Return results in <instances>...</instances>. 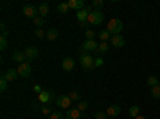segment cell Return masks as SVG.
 Here are the masks:
<instances>
[{
	"label": "cell",
	"mask_w": 160,
	"mask_h": 119,
	"mask_svg": "<svg viewBox=\"0 0 160 119\" xmlns=\"http://www.w3.org/2000/svg\"><path fill=\"white\" fill-rule=\"evenodd\" d=\"M106 31H109L111 35H117L123 31V23L117 19V18H112L109 23H108V28H106Z\"/></svg>",
	"instance_id": "1"
},
{
	"label": "cell",
	"mask_w": 160,
	"mask_h": 119,
	"mask_svg": "<svg viewBox=\"0 0 160 119\" xmlns=\"http://www.w3.org/2000/svg\"><path fill=\"white\" fill-rule=\"evenodd\" d=\"M104 21V15L101 13V10H93V13L88 16V24L91 26H99Z\"/></svg>",
	"instance_id": "2"
},
{
	"label": "cell",
	"mask_w": 160,
	"mask_h": 119,
	"mask_svg": "<svg viewBox=\"0 0 160 119\" xmlns=\"http://www.w3.org/2000/svg\"><path fill=\"white\" fill-rule=\"evenodd\" d=\"M80 64L83 66V69H91V68H95V60L88 53H82L80 55Z\"/></svg>",
	"instance_id": "3"
},
{
	"label": "cell",
	"mask_w": 160,
	"mask_h": 119,
	"mask_svg": "<svg viewBox=\"0 0 160 119\" xmlns=\"http://www.w3.org/2000/svg\"><path fill=\"white\" fill-rule=\"evenodd\" d=\"M31 73H32V66H31V63H29V61L21 63V64L18 66V74H19L21 77H29V76H31Z\"/></svg>",
	"instance_id": "4"
},
{
	"label": "cell",
	"mask_w": 160,
	"mask_h": 119,
	"mask_svg": "<svg viewBox=\"0 0 160 119\" xmlns=\"http://www.w3.org/2000/svg\"><path fill=\"white\" fill-rule=\"evenodd\" d=\"M93 13V10H91V7L90 5H87L83 10H80V11H77V19H78V23H85V21H88V16Z\"/></svg>",
	"instance_id": "5"
},
{
	"label": "cell",
	"mask_w": 160,
	"mask_h": 119,
	"mask_svg": "<svg viewBox=\"0 0 160 119\" xmlns=\"http://www.w3.org/2000/svg\"><path fill=\"white\" fill-rule=\"evenodd\" d=\"M71 98H69V95H61V97H58L56 98V105L59 108H62V110H71Z\"/></svg>",
	"instance_id": "6"
},
{
	"label": "cell",
	"mask_w": 160,
	"mask_h": 119,
	"mask_svg": "<svg viewBox=\"0 0 160 119\" xmlns=\"http://www.w3.org/2000/svg\"><path fill=\"white\" fill-rule=\"evenodd\" d=\"M22 13H24V16L26 18H37V13H38V7H35V5H26L24 7V10H22Z\"/></svg>",
	"instance_id": "7"
},
{
	"label": "cell",
	"mask_w": 160,
	"mask_h": 119,
	"mask_svg": "<svg viewBox=\"0 0 160 119\" xmlns=\"http://www.w3.org/2000/svg\"><path fill=\"white\" fill-rule=\"evenodd\" d=\"M51 100H53V92H50V90H43L42 94H38V103H42L43 106L48 105Z\"/></svg>",
	"instance_id": "8"
},
{
	"label": "cell",
	"mask_w": 160,
	"mask_h": 119,
	"mask_svg": "<svg viewBox=\"0 0 160 119\" xmlns=\"http://www.w3.org/2000/svg\"><path fill=\"white\" fill-rule=\"evenodd\" d=\"M111 44H112V47H115V48H122V47L125 45V39L120 35V34L112 35V37H111Z\"/></svg>",
	"instance_id": "9"
},
{
	"label": "cell",
	"mask_w": 160,
	"mask_h": 119,
	"mask_svg": "<svg viewBox=\"0 0 160 119\" xmlns=\"http://www.w3.org/2000/svg\"><path fill=\"white\" fill-rule=\"evenodd\" d=\"M74 66H75L74 58H64V60L61 61V68H62L64 71H72Z\"/></svg>",
	"instance_id": "10"
},
{
	"label": "cell",
	"mask_w": 160,
	"mask_h": 119,
	"mask_svg": "<svg viewBox=\"0 0 160 119\" xmlns=\"http://www.w3.org/2000/svg\"><path fill=\"white\" fill-rule=\"evenodd\" d=\"M68 5H69V8H74V10H77V11L83 10V8L87 7L83 0H69V2H68Z\"/></svg>",
	"instance_id": "11"
},
{
	"label": "cell",
	"mask_w": 160,
	"mask_h": 119,
	"mask_svg": "<svg viewBox=\"0 0 160 119\" xmlns=\"http://www.w3.org/2000/svg\"><path fill=\"white\" fill-rule=\"evenodd\" d=\"M98 47H99V44H98L96 41H85L82 48H83L85 51H95V50H98Z\"/></svg>",
	"instance_id": "12"
},
{
	"label": "cell",
	"mask_w": 160,
	"mask_h": 119,
	"mask_svg": "<svg viewBox=\"0 0 160 119\" xmlns=\"http://www.w3.org/2000/svg\"><path fill=\"white\" fill-rule=\"evenodd\" d=\"M120 111H122V108L118 106V105H111V106L106 110V114H108L109 117H115L120 114Z\"/></svg>",
	"instance_id": "13"
},
{
	"label": "cell",
	"mask_w": 160,
	"mask_h": 119,
	"mask_svg": "<svg viewBox=\"0 0 160 119\" xmlns=\"http://www.w3.org/2000/svg\"><path fill=\"white\" fill-rule=\"evenodd\" d=\"M64 116H66V119H80L82 117V111H78L77 108H71V110H68V113Z\"/></svg>",
	"instance_id": "14"
},
{
	"label": "cell",
	"mask_w": 160,
	"mask_h": 119,
	"mask_svg": "<svg viewBox=\"0 0 160 119\" xmlns=\"http://www.w3.org/2000/svg\"><path fill=\"white\" fill-rule=\"evenodd\" d=\"M24 53H26V58H28V61L31 63V61L38 55V50H37L35 47H29V48H26V50H24Z\"/></svg>",
	"instance_id": "15"
},
{
	"label": "cell",
	"mask_w": 160,
	"mask_h": 119,
	"mask_svg": "<svg viewBox=\"0 0 160 119\" xmlns=\"http://www.w3.org/2000/svg\"><path fill=\"white\" fill-rule=\"evenodd\" d=\"M13 60H15L16 63H19V64L28 61V58H26V53H24V51H19V50L13 51Z\"/></svg>",
	"instance_id": "16"
},
{
	"label": "cell",
	"mask_w": 160,
	"mask_h": 119,
	"mask_svg": "<svg viewBox=\"0 0 160 119\" xmlns=\"http://www.w3.org/2000/svg\"><path fill=\"white\" fill-rule=\"evenodd\" d=\"M18 76H19V74H18V69H13V68H10V69L5 73V79H7L8 82H13Z\"/></svg>",
	"instance_id": "17"
},
{
	"label": "cell",
	"mask_w": 160,
	"mask_h": 119,
	"mask_svg": "<svg viewBox=\"0 0 160 119\" xmlns=\"http://www.w3.org/2000/svg\"><path fill=\"white\" fill-rule=\"evenodd\" d=\"M48 13H50V7L47 3H40L38 5V15L42 16V18H47Z\"/></svg>",
	"instance_id": "18"
},
{
	"label": "cell",
	"mask_w": 160,
	"mask_h": 119,
	"mask_svg": "<svg viewBox=\"0 0 160 119\" xmlns=\"http://www.w3.org/2000/svg\"><path fill=\"white\" fill-rule=\"evenodd\" d=\"M111 32L109 31H99V39H101V42H111Z\"/></svg>",
	"instance_id": "19"
},
{
	"label": "cell",
	"mask_w": 160,
	"mask_h": 119,
	"mask_svg": "<svg viewBox=\"0 0 160 119\" xmlns=\"http://www.w3.org/2000/svg\"><path fill=\"white\" fill-rule=\"evenodd\" d=\"M58 35H59L58 29H48V32H47V39H48V41H56Z\"/></svg>",
	"instance_id": "20"
},
{
	"label": "cell",
	"mask_w": 160,
	"mask_h": 119,
	"mask_svg": "<svg viewBox=\"0 0 160 119\" xmlns=\"http://www.w3.org/2000/svg\"><path fill=\"white\" fill-rule=\"evenodd\" d=\"M139 113H141V108L138 106V105H133V106H130V116L135 119V117H138L139 116Z\"/></svg>",
	"instance_id": "21"
},
{
	"label": "cell",
	"mask_w": 160,
	"mask_h": 119,
	"mask_svg": "<svg viewBox=\"0 0 160 119\" xmlns=\"http://www.w3.org/2000/svg\"><path fill=\"white\" fill-rule=\"evenodd\" d=\"M98 51H99L101 55H106V53L109 51V44H108V42H101L99 47H98Z\"/></svg>",
	"instance_id": "22"
},
{
	"label": "cell",
	"mask_w": 160,
	"mask_h": 119,
	"mask_svg": "<svg viewBox=\"0 0 160 119\" xmlns=\"http://www.w3.org/2000/svg\"><path fill=\"white\" fill-rule=\"evenodd\" d=\"M158 82H160V81H158L157 76H149V77H148V85H149L151 89L155 87V85H158Z\"/></svg>",
	"instance_id": "23"
},
{
	"label": "cell",
	"mask_w": 160,
	"mask_h": 119,
	"mask_svg": "<svg viewBox=\"0 0 160 119\" xmlns=\"http://www.w3.org/2000/svg\"><path fill=\"white\" fill-rule=\"evenodd\" d=\"M151 95H152V98H155V100L160 98V82H158V85H155V87L151 89Z\"/></svg>",
	"instance_id": "24"
},
{
	"label": "cell",
	"mask_w": 160,
	"mask_h": 119,
	"mask_svg": "<svg viewBox=\"0 0 160 119\" xmlns=\"http://www.w3.org/2000/svg\"><path fill=\"white\" fill-rule=\"evenodd\" d=\"M68 95H69V98H71V101H72V103H75V101H78V100H80V94H78L77 90H71Z\"/></svg>",
	"instance_id": "25"
},
{
	"label": "cell",
	"mask_w": 160,
	"mask_h": 119,
	"mask_svg": "<svg viewBox=\"0 0 160 119\" xmlns=\"http://www.w3.org/2000/svg\"><path fill=\"white\" fill-rule=\"evenodd\" d=\"M56 10L62 15V13H68V11H69V5H68V3H59V5L56 7Z\"/></svg>",
	"instance_id": "26"
},
{
	"label": "cell",
	"mask_w": 160,
	"mask_h": 119,
	"mask_svg": "<svg viewBox=\"0 0 160 119\" xmlns=\"http://www.w3.org/2000/svg\"><path fill=\"white\" fill-rule=\"evenodd\" d=\"M34 24L37 26V29H42V26H43V18H42V16L34 18Z\"/></svg>",
	"instance_id": "27"
},
{
	"label": "cell",
	"mask_w": 160,
	"mask_h": 119,
	"mask_svg": "<svg viewBox=\"0 0 160 119\" xmlns=\"http://www.w3.org/2000/svg\"><path fill=\"white\" fill-rule=\"evenodd\" d=\"M7 87H8V81H7V79H5V76H3L2 79H0V90H2V92H5V90H7Z\"/></svg>",
	"instance_id": "28"
},
{
	"label": "cell",
	"mask_w": 160,
	"mask_h": 119,
	"mask_svg": "<svg viewBox=\"0 0 160 119\" xmlns=\"http://www.w3.org/2000/svg\"><path fill=\"white\" fill-rule=\"evenodd\" d=\"M87 108H88V103H87V101H78V103H77V110H78V111H85Z\"/></svg>",
	"instance_id": "29"
},
{
	"label": "cell",
	"mask_w": 160,
	"mask_h": 119,
	"mask_svg": "<svg viewBox=\"0 0 160 119\" xmlns=\"http://www.w3.org/2000/svg\"><path fill=\"white\" fill-rule=\"evenodd\" d=\"M7 45H8L7 37H5V35H2V37H0V50H5V48H7Z\"/></svg>",
	"instance_id": "30"
},
{
	"label": "cell",
	"mask_w": 160,
	"mask_h": 119,
	"mask_svg": "<svg viewBox=\"0 0 160 119\" xmlns=\"http://www.w3.org/2000/svg\"><path fill=\"white\" fill-rule=\"evenodd\" d=\"M85 37H87V41H95V32H93L91 29H87L85 31Z\"/></svg>",
	"instance_id": "31"
},
{
	"label": "cell",
	"mask_w": 160,
	"mask_h": 119,
	"mask_svg": "<svg viewBox=\"0 0 160 119\" xmlns=\"http://www.w3.org/2000/svg\"><path fill=\"white\" fill-rule=\"evenodd\" d=\"M42 113H43L45 116H51V114H53V111H51V108L48 106V105H45V106H42Z\"/></svg>",
	"instance_id": "32"
},
{
	"label": "cell",
	"mask_w": 160,
	"mask_h": 119,
	"mask_svg": "<svg viewBox=\"0 0 160 119\" xmlns=\"http://www.w3.org/2000/svg\"><path fill=\"white\" fill-rule=\"evenodd\" d=\"M102 5H104L102 0H93V7H95L96 10H101V8H102Z\"/></svg>",
	"instance_id": "33"
},
{
	"label": "cell",
	"mask_w": 160,
	"mask_h": 119,
	"mask_svg": "<svg viewBox=\"0 0 160 119\" xmlns=\"http://www.w3.org/2000/svg\"><path fill=\"white\" fill-rule=\"evenodd\" d=\"M95 119H109V116L106 114V113H101V111H98V113L95 114Z\"/></svg>",
	"instance_id": "34"
},
{
	"label": "cell",
	"mask_w": 160,
	"mask_h": 119,
	"mask_svg": "<svg viewBox=\"0 0 160 119\" xmlns=\"http://www.w3.org/2000/svg\"><path fill=\"white\" fill-rule=\"evenodd\" d=\"M35 37H38V39L47 37V32H43V29H35Z\"/></svg>",
	"instance_id": "35"
},
{
	"label": "cell",
	"mask_w": 160,
	"mask_h": 119,
	"mask_svg": "<svg viewBox=\"0 0 160 119\" xmlns=\"http://www.w3.org/2000/svg\"><path fill=\"white\" fill-rule=\"evenodd\" d=\"M102 64H104V60H102L101 57L95 60V68H101V66H102Z\"/></svg>",
	"instance_id": "36"
},
{
	"label": "cell",
	"mask_w": 160,
	"mask_h": 119,
	"mask_svg": "<svg viewBox=\"0 0 160 119\" xmlns=\"http://www.w3.org/2000/svg\"><path fill=\"white\" fill-rule=\"evenodd\" d=\"M50 119H66V116H62L61 113H53L50 116Z\"/></svg>",
	"instance_id": "37"
},
{
	"label": "cell",
	"mask_w": 160,
	"mask_h": 119,
	"mask_svg": "<svg viewBox=\"0 0 160 119\" xmlns=\"http://www.w3.org/2000/svg\"><path fill=\"white\" fill-rule=\"evenodd\" d=\"M34 90H35V94H42V87H40V85H34Z\"/></svg>",
	"instance_id": "38"
},
{
	"label": "cell",
	"mask_w": 160,
	"mask_h": 119,
	"mask_svg": "<svg viewBox=\"0 0 160 119\" xmlns=\"http://www.w3.org/2000/svg\"><path fill=\"white\" fill-rule=\"evenodd\" d=\"M135 119H146L144 116H138V117H135Z\"/></svg>",
	"instance_id": "39"
},
{
	"label": "cell",
	"mask_w": 160,
	"mask_h": 119,
	"mask_svg": "<svg viewBox=\"0 0 160 119\" xmlns=\"http://www.w3.org/2000/svg\"><path fill=\"white\" fill-rule=\"evenodd\" d=\"M109 119H114V117H109Z\"/></svg>",
	"instance_id": "40"
}]
</instances>
